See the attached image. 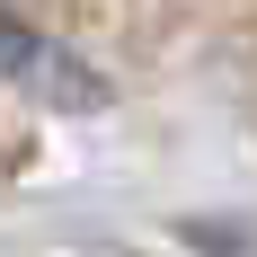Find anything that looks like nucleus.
<instances>
[{
  "label": "nucleus",
  "mask_w": 257,
  "mask_h": 257,
  "mask_svg": "<svg viewBox=\"0 0 257 257\" xmlns=\"http://www.w3.org/2000/svg\"><path fill=\"white\" fill-rule=\"evenodd\" d=\"M0 71H18L36 98H62V106H106V80H89L80 62H62L53 45H36L27 27H9L0 18Z\"/></svg>",
  "instance_id": "f257e3e1"
}]
</instances>
